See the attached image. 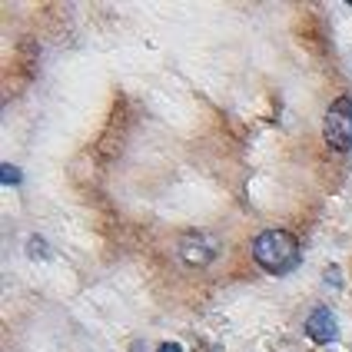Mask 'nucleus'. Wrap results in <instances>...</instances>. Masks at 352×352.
Returning <instances> with one entry per match:
<instances>
[{"label":"nucleus","mask_w":352,"mask_h":352,"mask_svg":"<svg viewBox=\"0 0 352 352\" xmlns=\"http://www.w3.org/2000/svg\"><path fill=\"white\" fill-rule=\"evenodd\" d=\"M253 259L270 276H289L299 266V243L289 230H263L253 239Z\"/></svg>","instance_id":"obj_1"},{"label":"nucleus","mask_w":352,"mask_h":352,"mask_svg":"<svg viewBox=\"0 0 352 352\" xmlns=\"http://www.w3.org/2000/svg\"><path fill=\"white\" fill-rule=\"evenodd\" d=\"M216 256H219V239L213 233H203V230H190L176 243V259L186 270H206L216 263Z\"/></svg>","instance_id":"obj_2"},{"label":"nucleus","mask_w":352,"mask_h":352,"mask_svg":"<svg viewBox=\"0 0 352 352\" xmlns=\"http://www.w3.org/2000/svg\"><path fill=\"white\" fill-rule=\"evenodd\" d=\"M322 137L336 153H352V97H336L322 120Z\"/></svg>","instance_id":"obj_3"},{"label":"nucleus","mask_w":352,"mask_h":352,"mask_svg":"<svg viewBox=\"0 0 352 352\" xmlns=\"http://www.w3.org/2000/svg\"><path fill=\"white\" fill-rule=\"evenodd\" d=\"M306 336L313 339V342H322V346H329L339 339V322H336L333 309H326V306H313L309 316H306Z\"/></svg>","instance_id":"obj_4"},{"label":"nucleus","mask_w":352,"mask_h":352,"mask_svg":"<svg viewBox=\"0 0 352 352\" xmlns=\"http://www.w3.org/2000/svg\"><path fill=\"white\" fill-rule=\"evenodd\" d=\"M157 352H183V346H176V342H163Z\"/></svg>","instance_id":"obj_5"}]
</instances>
